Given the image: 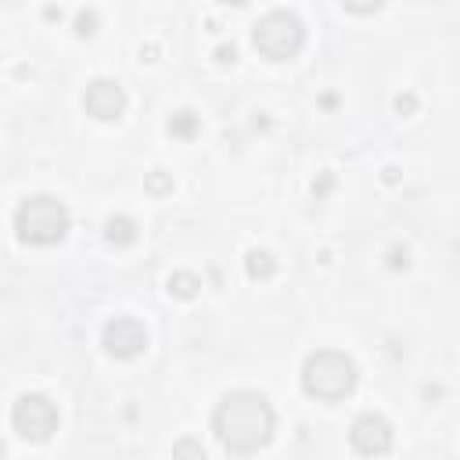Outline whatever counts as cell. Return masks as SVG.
Here are the masks:
<instances>
[{"mask_svg": "<svg viewBox=\"0 0 460 460\" xmlns=\"http://www.w3.org/2000/svg\"><path fill=\"white\" fill-rule=\"evenodd\" d=\"M219 4H237L241 7V4H252V0H219Z\"/></svg>", "mask_w": 460, "mask_h": 460, "instance_id": "19", "label": "cell"}, {"mask_svg": "<svg viewBox=\"0 0 460 460\" xmlns=\"http://www.w3.org/2000/svg\"><path fill=\"white\" fill-rule=\"evenodd\" d=\"M172 453H176V456H198V460H205V449H201V442H190V438L176 442V446H172Z\"/></svg>", "mask_w": 460, "mask_h": 460, "instance_id": "16", "label": "cell"}, {"mask_svg": "<svg viewBox=\"0 0 460 460\" xmlns=\"http://www.w3.org/2000/svg\"><path fill=\"white\" fill-rule=\"evenodd\" d=\"M341 7L352 11V14H374V11L385 7V0H341Z\"/></svg>", "mask_w": 460, "mask_h": 460, "instance_id": "13", "label": "cell"}, {"mask_svg": "<svg viewBox=\"0 0 460 460\" xmlns=\"http://www.w3.org/2000/svg\"><path fill=\"white\" fill-rule=\"evenodd\" d=\"M273 270H277V262H273L270 252L252 248V252L244 255V273H248L252 280H266V277H273Z\"/></svg>", "mask_w": 460, "mask_h": 460, "instance_id": "11", "label": "cell"}, {"mask_svg": "<svg viewBox=\"0 0 460 460\" xmlns=\"http://www.w3.org/2000/svg\"><path fill=\"white\" fill-rule=\"evenodd\" d=\"M68 208L65 201H58L54 194H32L18 205L14 212V230L22 244H36V248H50L68 234Z\"/></svg>", "mask_w": 460, "mask_h": 460, "instance_id": "3", "label": "cell"}, {"mask_svg": "<svg viewBox=\"0 0 460 460\" xmlns=\"http://www.w3.org/2000/svg\"><path fill=\"white\" fill-rule=\"evenodd\" d=\"M198 115L190 111V108H180V111H172L169 115V122H165V129H169V137H176V140H194L198 137Z\"/></svg>", "mask_w": 460, "mask_h": 460, "instance_id": "10", "label": "cell"}, {"mask_svg": "<svg viewBox=\"0 0 460 460\" xmlns=\"http://www.w3.org/2000/svg\"><path fill=\"white\" fill-rule=\"evenodd\" d=\"M198 291H201L198 273H190V270H176V273L169 277V295H172V298H194Z\"/></svg>", "mask_w": 460, "mask_h": 460, "instance_id": "12", "label": "cell"}, {"mask_svg": "<svg viewBox=\"0 0 460 460\" xmlns=\"http://www.w3.org/2000/svg\"><path fill=\"white\" fill-rule=\"evenodd\" d=\"M302 392L316 402H341L345 395H352L359 370L352 363V356L338 352V349H316L305 356L302 363Z\"/></svg>", "mask_w": 460, "mask_h": 460, "instance_id": "2", "label": "cell"}, {"mask_svg": "<svg viewBox=\"0 0 460 460\" xmlns=\"http://www.w3.org/2000/svg\"><path fill=\"white\" fill-rule=\"evenodd\" d=\"M273 428H277V413H273L270 399L252 388L226 392L212 410V431H216L219 446L237 456L259 453L273 438Z\"/></svg>", "mask_w": 460, "mask_h": 460, "instance_id": "1", "label": "cell"}, {"mask_svg": "<svg viewBox=\"0 0 460 460\" xmlns=\"http://www.w3.org/2000/svg\"><path fill=\"white\" fill-rule=\"evenodd\" d=\"M101 345L111 359H137L147 349V331L137 316H111L101 331Z\"/></svg>", "mask_w": 460, "mask_h": 460, "instance_id": "6", "label": "cell"}, {"mask_svg": "<svg viewBox=\"0 0 460 460\" xmlns=\"http://www.w3.org/2000/svg\"><path fill=\"white\" fill-rule=\"evenodd\" d=\"M349 442L359 456H385L392 449L395 435H392V424L381 413H359L349 428Z\"/></svg>", "mask_w": 460, "mask_h": 460, "instance_id": "7", "label": "cell"}, {"mask_svg": "<svg viewBox=\"0 0 460 460\" xmlns=\"http://www.w3.org/2000/svg\"><path fill=\"white\" fill-rule=\"evenodd\" d=\"M126 104H129V101H126V90H122V83H115V79H93V83L86 86V93H83L86 115H93V119H101V122L122 119Z\"/></svg>", "mask_w": 460, "mask_h": 460, "instance_id": "8", "label": "cell"}, {"mask_svg": "<svg viewBox=\"0 0 460 460\" xmlns=\"http://www.w3.org/2000/svg\"><path fill=\"white\" fill-rule=\"evenodd\" d=\"M147 190H155V194H165V190H172V176H165L162 169H155V172L147 176Z\"/></svg>", "mask_w": 460, "mask_h": 460, "instance_id": "15", "label": "cell"}, {"mask_svg": "<svg viewBox=\"0 0 460 460\" xmlns=\"http://www.w3.org/2000/svg\"><path fill=\"white\" fill-rule=\"evenodd\" d=\"M234 58H237V50H234V47H219V50H216V61H223V65H226V61H234Z\"/></svg>", "mask_w": 460, "mask_h": 460, "instance_id": "17", "label": "cell"}, {"mask_svg": "<svg viewBox=\"0 0 460 460\" xmlns=\"http://www.w3.org/2000/svg\"><path fill=\"white\" fill-rule=\"evenodd\" d=\"M97 32V14L93 11H79L75 14V36H93Z\"/></svg>", "mask_w": 460, "mask_h": 460, "instance_id": "14", "label": "cell"}, {"mask_svg": "<svg viewBox=\"0 0 460 460\" xmlns=\"http://www.w3.org/2000/svg\"><path fill=\"white\" fill-rule=\"evenodd\" d=\"M395 108H399V111H410V108H413V97H399Z\"/></svg>", "mask_w": 460, "mask_h": 460, "instance_id": "18", "label": "cell"}, {"mask_svg": "<svg viewBox=\"0 0 460 460\" xmlns=\"http://www.w3.org/2000/svg\"><path fill=\"white\" fill-rule=\"evenodd\" d=\"M11 428L29 442H47L58 431V406L47 395L29 392L11 406Z\"/></svg>", "mask_w": 460, "mask_h": 460, "instance_id": "5", "label": "cell"}, {"mask_svg": "<svg viewBox=\"0 0 460 460\" xmlns=\"http://www.w3.org/2000/svg\"><path fill=\"white\" fill-rule=\"evenodd\" d=\"M137 237H140V230H137V223H133L129 216H108V219H104V241H108V244L129 248Z\"/></svg>", "mask_w": 460, "mask_h": 460, "instance_id": "9", "label": "cell"}, {"mask_svg": "<svg viewBox=\"0 0 460 460\" xmlns=\"http://www.w3.org/2000/svg\"><path fill=\"white\" fill-rule=\"evenodd\" d=\"M252 43L266 61H291L305 43V25L291 11H270L252 25Z\"/></svg>", "mask_w": 460, "mask_h": 460, "instance_id": "4", "label": "cell"}]
</instances>
